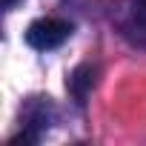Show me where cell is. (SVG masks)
<instances>
[{
	"label": "cell",
	"instance_id": "3",
	"mask_svg": "<svg viewBox=\"0 0 146 146\" xmlns=\"http://www.w3.org/2000/svg\"><path fill=\"white\" fill-rule=\"evenodd\" d=\"M17 6V0H3V9H15Z\"/></svg>",
	"mask_w": 146,
	"mask_h": 146
},
{
	"label": "cell",
	"instance_id": "2",
	"mask_svg": "<svg viewBox=\"0 0 146 146\" xmlns=\"http://www.w3.org/2000/svg\"><path fill=\"white\" fill-rule=\"evenodd\" d=\"M69 92H72V98H75L78 103H83L86 100V95L92 92V86H95V69L89 66V63H83V66H78L75 72H72V78H69Z\"/></svg>",
	"mask_w": 146,
	"mask_h": 146
},
{
	"label": "cell",
	"instance_id": "4",
	"mask_svg": "<svg viewBox=\"0 0 146 146\" xmlns=\"http://www.w3.org/2000/svg\"><path fill=\"white\" fill-rule=\"evenodd\" d=\"M137 3H140V12L146 15V0H137Z\"/></svg>",
	"mask_w": 146,
	"mask_h": 146
},
{
	"label": "cell",
	"instance_id": "1",
	"mask_svg": "<svg viewBox=\"0 0 146 146\" xmlns=\"http://www.w3.org/2000/svg\"><path fill=\"white\" fill-rule=\"evenodd\" d=\"M69 35H72V23H66L60 17H40L26 29V43L37 52H49V49L63 46L69 40Z\"/></svg>",
	"mask_w": 146,
	"mask_h": 146
}]
</instances>
